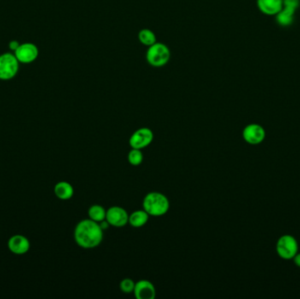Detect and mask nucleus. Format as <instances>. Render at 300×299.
<instances>
[{"label": "nucleus", "instance_id": "nucleus-1", "mask_svg": "<svg viewBox=\"0 0 300 299\" xmlns=\"http://www.w3.org/2000/svg\"><path fill=\"white\" fill-rule=\"evenodd\" d=\"M103 238L104 230L99 223L90 219L81 220L75 227V241L81 248H97L102 243Z\"/></svg>", "mask_w": 300, "mask_h": 299}, {"label": "nucleus", "instance_id": "nucleus-2", "mask_svg": "<svg viewBox=\"0 0 300 299\" xmlns=\"http://www.w3.org/2000/svg\"><path fill=\"white\" fill-rule=\"evenodd\" d=\"M142 206L147 213L152 217L165 215L170 209L167 196L160 192L148 193L143 200Z\"/></svg>", "mask_w": 300, "mask_h": 299}, {"label": "nucleus", "instance_id": "nucleus-3", "mask_svg": "<svg viewBox=\"0 0 300 299\" xmlns=\"http://www.w3.org/2000/svg\"><path fill=\"white\" fill-rule=\"evenodd\" d=\"M171 53L168 46L162 42H155L150 46L146 53V59L150 66L161 68L171 60Z\"/></svg>", "mask_w": 300, "mask_h": 299}, {"label": "nucleus", "instance_id": "nucleus-4", "mask_svg": "<svg viewBox=\"0 0 300 299\" xmlns=\"http://www.w3.org/2000/svg\"><path fill=\"white\" fill-rule=\"evenodd\" d=\"M276 251L281 259L285 260H292L298 252V243L292 235H282L277 241Z\"/></svg>", "mask_w": 300, "mask_h": 299}, {"label": "nucleus", "instance_id": "nucleus-5", "mask_svg": "<svg viewBox=\"0 0 300 299\" xmlns=\"http://www.w3.org/2000/svg\"><path fill=\"white\" fill-rule=\"evenodd\" d=\"M19 63L20 61L12 53L0 55V80H11L15 77L19 71Z\"/></svg>", "mask_w": 300, "mask_h": 299}, {"label": "nucleus", "instance_id": "nucleus-6", "mask_svg": "<svg viewBox=\"0 0 300 299\" xmlns=\"http://www.w3.org/2000/svg\"><path fill=\"white\" fill-rule=\"evenodd\" d=\"M299 7V0H284V6L280 12L276 15L278 25L289 26L294 20V14Z\"/></svg>", "mask_w": 300, "mask_h": 299}, {"label": "nucleus", "instance_id": "nucleus-7", "mask_svg": "<svg viewBox=\"0 0 300 299\" xmlns=\"http://www.w3.org/2000/svg\"><path fill=\"white\" fill-rule=\"evenodd\" d=\"M242 137L248 144L255 146L263 142L266 138V131L261 125L253 123L246 125L242 131Z\"/></svg>", "mask_w": 300, "mask_h": 299}, {"label": "nucleus", "instance_id": "nucleus-8", "mask_svg": "<svg viewBox=\"0 0 300 299\" xmlns=\"http://www.w3.org/2000/svg\"><path fill=\"white\" fill-rule=\"evenodd\" d=\"M154 140V134L152 132L151 129L148 127H142V128L136 130L129 139L130 147L136 149H142V148L149 147Z\"/></svg>", "mask_w": 300, "mask_h": 299}, {"label": "nucleus", "instance_id": "nucleus-9", "mask_svg": "<svg viewBox=\"0 0 300 299\" xmlns=\"http://www.w3.org/2000/svg\"><path fill=\"white\" fill-rule=\"evenodd\" d=\"M129 215L126 210L120 206H112L107 211L106 220L109 225L115 227H122L128 223Z\"/></svg>", "mask_w": 300, "mask_h": 299}, {"label": "nucleus", "instance_id": "nucleus-10", "mask_svg": "<svg viewBox=\"0 0 300 299\" xmlns=\"http://www.w3.org/2000/svg\"><path fill=\"white\" fill-rule=\"evenodd\" d=\"M14 55L21 63H31L38 57L39 50L32 43H23L14 52Z\"/></svg>", "mask_w": 300, "mask_h": 299}, {"label": "nucleus", "instance_id": "nucleus-11", "mask_svg": "<svg viewBox=\"0 0 300 299\" xmlns=\"http://www.w3.org/2000/svg\"><path fill=\"white\" fill-rule=\"evenodd\" d=\"M7 246L13 254L21 255L29 251L30 241L23 235H15L9 239Z\"/></svg>", "mask_w": 300, "mask_h": 299}, {"label": "nucleus", "instance_id": "nucleus-12", "mask_svg": "<svg viewBox=\"0 0 300 299\" xmlns=\"http://www.w3.org/2000/svg\"><path fill=\"white\" fill-rule=\"evenodd\" d=\"M134 294L138 299H154L155 297V288L148 280H141L136 283Z\"/></svg>", "mask_w": 300, "mask_h": 299}, {"label": "nucleus", "instance_id": "nucleus-13", "mask_svg": "<svg viewBox=\"0 0 300 299\" xmlns=\"http://www.w3.org/2000/svg\"><path fill=\"white\" fill-rule=\"evenodd\" d=\"M256 5L261 13L276 16L283 8L284 0H256Z\"/></svg>", "mask_w": 300, "mask_h": 299}, {"label": "nucleus", "instance_id": "nucleus-14", "mask_svg": "<svg viewBox=\"0 0 300 299\" xmlns=\"http://www.w3.org/2000/svg\"><path fill=\"white\" fill-rule=\"evenodd\" d=\"M54 192L59 200H69L74 195V189L71 183L61 181L55 184Z\"/></svg>", "mask_w": 300, "mask_h": 299}, {"label": "nucleus", "instance_id": "nucleus-15", "mask_svg": "<svg viewBox=\"0 0 300 299\" xmlns=\"http://www.w3.org/2000/svg\"><path fill=\"white\" fill-rule=\"evenodd\" d=\"M149 215L145 210H138L129 215L128 223L134 227H142L149 221Z\"/></svg>", "mask_w": 300, "mask_h": 299}, {"label": "nucleus", "instance_id": "nucleus-16", "mask_svg": "<svg viewBox=\"0 0 300 299\" xmlns=\"http://www.w3.org/2000/svg\"><path fill=\"white\" fill-rule=\"evenodd\" d=\"M88 215H89V219L100 223V222L106 220L107 211L102 206L94 205V206H90V209L88 211Z\"/></svg>", "mask_w": 300, "mask_h": 299}, {"label": "nucleus", "instance_id": "nucleus-17", "mask_svg": "<svg viewBox=\"0 0 300 299\" xmlns=\"http://www.w3.org/2000/svg\"><path fill=\"white\" fill-rule=\"evenodd\" d=\"M138 39L142 45L147 46L148 48L156 42L155 32L148 28L142 29L140 31L138 34Z\"/></svg>", "mask_w": 300, "mask_h": 299}, {"label": "nucleus", "instance_id": "nucleus-18", "mask_svg": "<svg viewBox=\"0 0 300 299\" xmlns=\"http://www.w3.org/2000/svg\"><path fill=\"white\" fill-rule=\"evenodd\" d=\"M127 160L132 166H139L143 161V154L141 151V149L132 148V150L128 153V155H127Z\"/></svg>", "mask_w": 300, "mask_h": 299}, {"label": "nucleus", "instance_id": "nucleus-19", "mask_svg": "<svg viewBox=\"0 0 300 299\" xmlns=\"http://www.w3.org/2000/svg\"><path fill=\"white\" fill-rule=\"evenodd\" d=\"M135 287H136V283L130 278H125L120 283V290L126 294L134 293Z\"/></svg>", "mask_w": 300, "mask_h": 299}, {"label": "nucleus", "instance_id": "nucleus-20", "mask_svg": "<svg viewBox=\"0 0 300 299\" xmlns=\"http://www.w3.org/2000/svg\"><path fill=\"white\" fill-rule=\"evenodd\" d=\"M20 43L17 42V41H12L10 42V44H9V48H10L11 50H13V51H16L18 48L20 47Z\"/></svg>", "mask_w": 300, "mask_h": 299}, {"label": "nucleus", "instance_id": "nucleus-21", "mask_svg": "<svg viewBox=\"0 0 300 299\" xmlns=\"http://www.w3.org/2000/svg\"><path fill=\"white\" fill-rule=\"evenodd\" d=\"M292 260H293L294 264H295L297 267L300 268V253L297 252Z\"/></svg>", "mask_w": 300, "mask_h": 299}]
</instances>
